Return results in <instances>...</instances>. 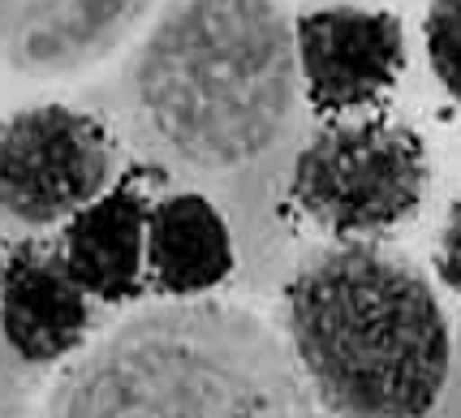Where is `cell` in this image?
<instances>
[{
    "label": "cell",
    "instance_id": "cell-11",
    "mask_svg": "<svg viewBox=\"0 0 461 418\" xmlns=\"http://www.w3.org/2000/svg\"><path fill=\"white\" fill-rule=\"evenodd\" d=\"M422 40H427L431 74L461 104V0H431L427 5Z\"/></svg>",
    "mask_w": 461,
    "mask_h": 418
},
{
    "label": "cell",
    "instance_id": "cell-2",
    "mask_svg": "<svg viewBox=\"0 0 461 418\" xmlns=\"http://www.w3.org/2000/svg\"><path fill=\"white\" fill-rule=\"evenodd\" d=\"M285 345L328 418H431L457 371L431 280L366 241L298 263L285 280Z\"/></svg>",
    "mask_w": 461,
    "mask_h": 418
},
{
    "label": "cell",
    "instance_id": "cell-3",
    "mask_svg": "<svg viewBox=\"0 0 461 418\" xmlns=\"http://www.w3.org/2000/svg\"><path fill=\"white\" fill-rule=\"evenodd\" d=\"M43 418H320L259 315L185 298L125 319L57 379Z\"/></svg>",
    "mask_w": 461,
    "mask_h": 418
},
{
    "label": "cell",
    "instance_id": "cell-6",
    "mask_svg": "<svg viewBox=\"0 0 461 418\" xmlns=\"http://www.w3.org/2000/svg\"><path fill=\"white\" fill-rule=\"evenodd\" d=\"M306 113L345 117L380 104L405 69V31L388 9L328 5L294 18Z\"/></svg>",
    "mask_w": 461,
    "mask_h": 418
},
{
    "label": "cell",
    "instance_id": "cell-10",
    "mask_svg": "<svg viewBox=\"0 0 461 418\" xmlns=\"http://www.w3.org/2000/svg\"><path fill=\"white\" fill-rule=\"evenodd\" d=\"M233 229L199 190H173L147 212V280L173 302L203 298L233 277Z\"/></svg>",
    "mask_w": 461,
    "mask_h": 418
},
{
    "label": "cell",
    "instance_id": "cell-1",
    "mask_svg": "<svg viewBox=\"0 0 461 418\" xmlns=\"http://www.w3.org/2000/svg\"><path fill=\"white\" fill-rule=\"evenodd\" d=\"M117 113L142 164L185 181L238 229H276L306 142L294 18L276 0H173L121 69Z\"/></svg>",
    "mask_w": 461,
    "mask_h": 418
},
{
    "label": "cell",
    "instance_id": "cell-8",
    "mask_svg": "<svg viewBox=\"0 0 461 418\" xmlns=\"http://www.w3.org/2000/svg\"><path fill=\"white\" fill-rule=\"evenodd\" d=\"M151 181H164L151 164H134L95 203L65 220L57 255L69 280L95 302H134L147 289V212Z\"/></svg>",
    "mask_w": 461,
    "mask_h": 418
},
{
    "label": "cell",
    "instance_id": "cell-9",
    "mask_svg": "<svg viewBox=\"0 0 461 418\" xmlns=\"http://www.w3.org/2000/svg\"><path fill=\"white\" fill-rule=\"evenodd\" d=\"M91 298L69 280L57 246L18 241L0 268V337L26 367H52L82 350Z\"/></svg>",
    "mask_w": 461,
    "mask_h": 418
},
{
    "label": "cell",
    "instance_id": "cell-12",
    "mask_svg": "<svg viewBox=\"0 0 461 418\" xmlns=\"http://www.w3.org/2000/svg\"><path fill=\"white\" fill-rule=\"evenodd\" d=\"M436 277L461 298V199L448 207V220L440 229V246H436Z\"/></svg>",
    "mask_w": 461,
    "mask_h": 418
},
{
    "label": "cell",
    "instance_id": "cell-5",
    "mask_svg": "<svg viewBox=\"0 0 461 418\" xmlns=\"http://www.w3.org/2000/svg\"><path fill=\"white\" fill-rule=\"evenodd\" d=\"M117 142L95 113L69 104L18 108L0 125V212L48 229L113 186Z\"/></svg>",
    "mask_w": 461,
    "mask_h": 418
},
{
    "label": "cell",
    "instance_id": "cell-4",
    "mask_svg": "<svg viewBox=\"0 0 461 418\" xmlns=\"http://www.w3.org/2000/svg\"><path fill=\"white\" fill-rule=\"evenodd\" d=\"M427 142L402 121H337L306 134L285 177V199L337 241L375 238L422 207Z\"/></svg>",
    "mask_w": 461,
    "mask_h": 418
},
{
    "label": "cell",
    "instance_id": "cell-7",
    "mask_svg": "<svg viewBox=\"0 0 461 418\" xmlns=\"http://www.w3.org/2000/svg\"><path fill=\"white\" fill-rule=\"evenodd\" d=\"M151 0H0V60L26 78H69L104 60Z\"/></svg>",
    "mask_w": 461,
    "mask_h": 418
}]
</instances>
